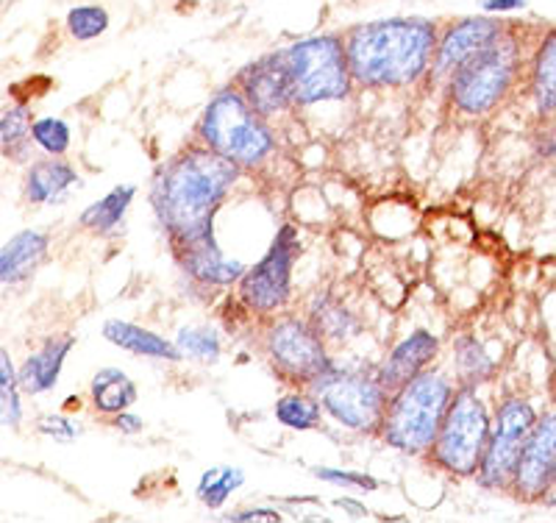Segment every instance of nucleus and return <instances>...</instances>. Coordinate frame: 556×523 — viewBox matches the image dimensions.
<instances>
[{"label": "nucleus", "mask_w": 556, "mask_h": 523, "mask_svg": "<svg viewBox=\"0 0 556 523\" xmlns=\"http://www.w3.org/2000/svg\"><path fill=\"white\" fill-rule=\"evenodd\" d=\"M176 253L178 265L184 267V273L198 284H206V287H228V284L240 282L245 276V262L240 259H228L220 251L217 240H203L195 246L178 248Z\"/></svg>", "instance_id": "dca6fc26"}, {"label": "nucleus", "mask_w": 556, "mask_h": 523, "mask_svg": "<svg viewBox=\"0 0 556 523\" xmlns=\"http://www.w3.org/2000/svg\"><path fill=\"white\" fill-rule=\"evenodd\" d=\"M317 480L329 482L334 487H354V490H379L381 482L370 473H359V471H342V468H312Z\"/></svg>", "instance_id": "473e14b6"}, {"label": "nucleus", "mask_w": 556, "mask_h": 523, "mask_svg": "<svg viewBox=\"0 0 556 523\" xmlns=\"http://www.w3.org/2000/svg\"><path fill=\"white\" fill-rule=\"evenodd\" d=\"M273 415L287 429L312 432L320 429L323 403L312 390H290L278 398L276 407H273Z\"/></svg>", "instance_id": "393cba45"}, {"label": "nucleus", "mask_w": 556, "mask_h": 523, "mask_svg": "<svg viewBox=\"0 0 556 523\" xmlns=\"http://www.w3.org/2000/svg\"><path fill=\"white\" fill-rule=\"evenodd\" d=\"M81 184L78 171H73L67 162H62V157H45L28 167L26 184H23V192H26L28 203H37V207H56L70 198V189Z\"/></svg>", "instance_id": "f3484780"}, {"label": "nucleus", "mask_w": 556, "mask_h": 523, "mask_svg": "<svg viewBox=\"0 0 556 523\" xmlns=\"http://www.w3.org/2000/svg\"><path fill=\"white\" fill-rule=\"evenodd\" d=\"M520 64H523V45L518 34L506 26L501 37H495L484 51L470 57L451 73L448 101L465 117H484L515 87Z\"/></svg>", "instance_id": "39448f33"}, {"label": "nucleus", "mask_w": 556, "mask_h": 523, "mask_svg": "<svg viewBox=\"0 0 556 523\" xmlns=\"http://www.w3.org/2000/svg\"><path fill=\"white\" fill-rule=\"evenodd\" d=\"M312 323H315V328L323 335V340H351V337L359 332V323H356V317L351 315V309L345 307V303H337L331 301V298H323L320 303H315L312 307Z\"/></svg>", "instance_id": "cd10ccee"}, {"label": "nucleus", "mask_w": 556, "mask_h": 523, "mask_svg": "<svg viewBox=\"0 0 556 523\" xmlns=\"http://www.w3.org/2000/svg\"><path fill=\"white\" fill-rule=\"evenodd\" d=\"M20 376L12 365V357L3 348L0 351V415L7 429H20L23 421V407H20Z\"/></svg>", "instance_id": "c756f323"}, {"label": "nucleus", "mask_w": 556, "mask_h": 523, "mask_svg": "<svg viewBox=\"0 0 556 523\" xmlns=\"http://www.w3.org/2000/svg\"><path fill=\"white\" fill-rule=\"evenodd\" d=\"M285 57L295 87V107L345 101L354 89L356 82L348 64L345 39L337 34L298 39L285 48Z\"/></svg>", "instance_id": "0eeeda50"}, {"label": "nucleus", "mask_w": 556, "mask_h": 523, "mask_svg": "<svg viewBox=\"0 0 556 523\" xmlns=\"http://www.w3.org/2000/svg\"><path fill=\"white\" fill-rule=\"evenodd\" d=\"M176 346L184 353V360H195L203 365L220 360V335L215 326H181Z\"/></svg>", "instance_id": "c85d7f7f"}, {"label": "nucleus", "mask_w": 556, "mask_h": 523, "mask_svg": "<svg viewBox=\"0 0 556 523\" xmlns=\"http://www.w3.org/2000/svg\"><path fill=\"white\" fill-rule=\"evenodd\" d=\"M242 485H245V473H242L240 468L215 465L208 468L201 476V482H198L195 487V496L203 507H208V510H220Z\"/></svg>", "instance_id": "a878e982"}, {"label": "nucleus", "mask_w": 556, "mask_h": 523, "mask_svg": "<svg viewBox=\"0 0 556 523\" xmlns=\"http://www.w3.org/2000/svg\"><path fill=\"white\" fill-rule=\"evenodd\" d=\"M112 426L117 432H123V435H139V432L146 429V423H142V418L134 415V412H121V415L112 418Z\"/></svg>", "instance_id": "c9c22d12"}, {"label": "nucleus", "mask_w": 556, "mask_h": 523, "mask_svg": "<svg viewBox=\"0 0 556 523\" xmlns=\"http://www.w3.org/2000/svg\"><path fill=\"white\" fill-rule=\"evenodd\" d=\"M531 98L543 117L556 114V28L540 39L531 57Z\"/></svg>", "instance_id": "5701e85b"}, {"label": "nucleus", "mask_w": 556, "mask_h": 523, "mask_svg": "<svg viewBox=\"0 0 556 523\" xmlns=\"http://www.w3.org/2000/svg\"><path fill=\"white\" fill-rule=\"evenodd\" d=\"M309 390L320 398L323 412L342 429L354 435H381V423L387 415V403L392 393L381 385L379 373L348 371V368H331Z\"/></svg>", "instance_id": "6e6552de"}, {"label": "nucleus", "mask_w": 556, "mask_h": 523, "mask_svg": "<svg viewBox=\"0 0 556 523\" xmlns=\"http://www.w3.org/2000/svg\"><path fill=\"white\" fill-rule=\"evenodd\" d=\"M538 418V410L523 396H504L495 403L493 435H490V446H486V454L481 460L479 473H476V482L481 487H486V490H509L513 487L520 454H523V446Z\"/></svg>", "instance_id": "1a4fd4ad"}, {"label": "nucleus", "mask_w": 556, "mask_h": 523, "mask_svg": "<svg viewBox=\"0 0 556 523\" xmlns=\"http://www.w3.org/2000/svg\"><path fill=\"white\" fill-rule=\"evenodd\" d=\"M540 505L556 507V476H554V482H551L548 490H545V496H543V501H540Z\"/></svg>", "instance_id": "58836bf2"}, {"label": "nucleus", "mask_w": 556, "mask_h": 523, "mask_svg": "<svg viewBox=\"0 0 556 523\" xmlns=\"http://www.w3.org/2000/svg\"><path fill=\"white\" fill-rule=\"evenodd\" d=\"M437 353H440V340L431 335L429 328H415L387 353V360L381 362L376 373H379L381 385L395 393L417 373H424L437 360Z\"/></svg>", "instance_id": "2eb2a0df"}, {"label": "nucleus", "mask_w": 556, "mask_h": 523, "mask_svg": "<svg viewBox=\"0 0 556 523\" xmlns=\"http://www.w3.org/2000/svg\"><path fill=\"white\" fill-rule=\"evenodd\" d=\"M556 476V412H545L538 418L534 429H531L529 440L520 454L518 471L509 490L515 498L538 505L543 501L545 490L551 487Z\"/></svg>", "instance_id": "ddd939ff"}, {"label": "nucleus", "mask_w": 556, "mask_h": 523, "mask_svg": "<svg viewBox=\"0 0 556 523\" xmlns=\"http://www.w3.org/2000/svg\"><path fill=\"white\" fill-rule=\"evenodd\" d=\"M89 401L98 415H121L137 401V385L121 368H101L89 382Z\"/></svg>", "instance_id": "412c9836"}, {"label": "nucleus", "mask_w": 556, "mask_h": 523, "mask_svg": "<svg viewBox=\"0 0 556 523\" xmlns=\"http://www.w3.org/2000/svg\"><path fill=\"white\" fill-rule=\"evenodd\" d=\"M454 378L445 371L417 373L390 396L381 423V440L406 457H429L451 401L456 396Z\"/></svg>", "instance_id": "7ed1b4c3"}, {"label": "nucleus", "mask_w": 556, "mask_h": 523, "mask_svg": "<svg viewBox=\"0 0 556 523\" xmlns=\"http://www.w3.org/2000/svg\"><path fill=\"white\" fill-rule=\"evenodd\" d=\"M134 196H137V187H134V184L114 187L109 196H103L101 201H96L92 207L84 209L81 217H78V226H81L84 232L98 234V237H109V234L123 223Z\"/></svg>", "instance_id": "b1692460"}, {"label": "nucleus", "mask_w": 556, "mask_h": 523, "mask_svg": "<svg viewBox=\"0 0 556 523\" xmlns=\"http://www.w3.org/2000/svg\"><path fill=\"white\" fill-rule=\"evenodd\" d=\"M334 507L351 510V512H356V515H365V507H359V501H354V498H337Z\"/></svg>", "instance_id": "4c0bfd02"}, {"label": "nucleus", "mask_w": 556, "mask_h": 523, "mask_svg": "<svg viewBox=\"0 0 556 523\" xmlns=\"http://www.w3.org/2000/svg\"><path fill=\"white\" fill-rule=\"evenodd\" d=\"M504 28V23L495 17H465L451 23V26L440 34V42H437L434 62H431V76L451 78V73H454L459 64H465L470 57L484 51L486 45L493 42L495 37H501Z\"/></svg>", "instance_id": "4468645a"}, {"label": "nucleus", "mask_w": 556, "mask_h": 523, "mask_svg": "<svg viewBox=\"0 0 556 523\" xmlns=\"http://www.w3.org/2000/svg\"><path fill=\"white\" fill-rule=\"evenodd\" d=\"M493 435V412L479 396V387L459 385L440 426L429 460L456 480H476Z\"/></svg>", "instance_id": "423d86ee"}, {"label": "nucleus", "mask_w": 556, "mask_h": 523, "mask_svg": "<svg viewBox=\"0 0 556 523\" xmlns=\"http://www.w3.org/2000/svg\"><path fill=\"white\" fill-rule=\"evenodd\" d=\"M529 0H481L479 7L484 14H509L518 12V9H526Z\"/></svg>", "instance_id": "e433bc0d"}, {"label": "nucleus", "mask_w": 556, "mask_h": 523, "mask_svg": "<svg viewBox=\"0 0 556 523\" xmlns=\"http://www.w3.org/2000/svg\"><path fill=\"white\" fill-rule=\"evenodd\" d=\"M76 346V337H51L39 351H34L23 368L17 371L20 387L28 393V396H42V393H51L59 385V376H62L64 360L67 353Z\"/></svg>", "instance_id": "a211bd4d"}, {"label": "nucleus", "mask_w": 556, "mask_h": 523, "mask_svg": "<svg viewBox=\"0 0 556 523\" xmlns=\"http://www.w3.org/2000/svg\"><path fill=\"white\" fill-rule=\"evenodd\" d=\"M198 139L242 171H256L276 148L267 117L237 87H223L212 95L198 121Z\"/></svg>", "instance_id": "20e7f679"}, {"label": "nucleus", "mask_w": 556, "mask_h": 523, "mask_svg": "<svg viewBox=\"0 0 556 523\" xmlns=\"http://www.w3.org/2000/svg\"><path fill=\"white\" fill-rule=\"evenodd\" d=\"M262 346H265L276 373L301 387H309L323 373L334 368V360H331L326 340L315 328V323L301 321L295 315L276 317L265 328Z\"/></svg>", "instance_id": "9d476101"}, {"label": "nucleus", "mask_w": 556, "mask_h": 523, "mask_svg": "<svg viewBox=\"0 0 556 523\" xmlns=\"http://www.w3.org/2000/svg\"><path fill=\"white\" fill-rule=\"evenodd\" d=\"M34 117L28 107H12L3 112V121H0V146H3V157L20 159L28 157V148L34 146L31 137Z\"/></svg>", "instance_id": "bb28decb"}, {"label": "nucleus", "mask_w": 556, "mask_h": 523, "mask_svg": "<svg viewBox=\"0 0 556 523\" xmlns=\"http://www.w3.org/2000/svg\"><path fill=\"white\" fill-rule=\"evenodd\" d=\"M437 32L434 20L387 17L362 23L345 34L348 64L356 87L401 89L412 87L431 70Z\"/></svg>", "instance_id": "f03ea898"}, {"label": "nucleus", "mask_w": 556, "mask_h": 523, "mask_svg": "<svg viewBox=\"0 0 556 523\" xmlns=\"http://www.w3.org/2000/svg\"><path fill=\"white\" fill-rule=\"evenodd\" d=\"M31 137L34 146L48 153V157H64L70 151V142H73L70 123L62 121V117H39V121H34Z\"/></svg>", "instance_id": "7c9ffc66"}, {"label": "nucleus", "mask_w": 556, "mask_h": 523, "mask_svg": "<svg viewBox=\"0 0 556 523\" xmlns=\"http://www.w3.org/2000/svg\"><path fill=\"white\" fill-rule=\"evenodd\" d=\"M242 167L208 146H190L159 164L151 178V207L173 251L215 240V217Z\"/></svg>", "instance_id": "f257e3e1"}, {"label": "nucleus", "mask_w": 556, "mask_h": 523, "mask_svg": "<svg viewBox=\"0 0 556 523\" xmlns=\"http://www.w3.org/2000/svg\"><path fill=\"white\" fill-rule=\"evenodd\" d=\"M109 28V12L103 7H76L67 12V32L78 42L101 37Z\"/></svg>", "instance_id": "2f4dec72"}, {"label": "nucleus", "mask_w": 556, "mask_h": 523, "mask_svg": "<svg viewBox=\"0 0 556 523\" xmlns=\"http://www.w3.org/2000/svg\"><path fill=\"white\" fill-rule=\"evenodd\" d=\"M228 521H267V523H276V521H281V512L267 510V507H256V510L231 512V515H228Z\"/></svg>", "instance_id": "f704fd0d"}, {"label": "nucleus", "mask_w": 556, "mask_h": 523, "mask_svg": "<svg viewBox=\"0 0 556 523\" xmlns=\"http://www.w3.org/2000/svg\"><path fill=\"white\" fill-rule=\"evenodd\" d=\"M451 357H454V376L456 385H470L479 387L484 382L495 376V357L490 353V348L479 340L476 335H459L451 348Z\"/></svg>", "instance_id": "4be33fe9"}, {"label": "nucleus", "mask_w": 556, "mask_h": 523, "mask_svg": "<svg viewBox=\"0 0 556 523\" xmlns=\"http://www.w3.org/2000/svg\"><path fill=\"white\" fill-rule=\"evenodd\" d=\"M34 429L59 443H73L78 437V432H81L67 415H56V412L53 415H39L37 423H34Z\"/></svg>", "instance_id": "72a5a7b5"}, {"label": "nucleus", "mask_w": 556, "mask_h": 523, "mask_svg": "<svg viewBox=\"0 0 556 523\" xmlns=\"http://www.w3.org/2000/svg\"><path fill=\"white\" fill-rule=\"evenodd\" d=\"M301 253V237L295 226L285 223L273 237L265 257L240 278V303L253 315H273L290 303L292 267Z\"/></svg>", "instance_id": "9b49d317"}, {"label": "nucleus", "mask_w": 556, "mask_h": 523, "mask_svg": "<svg viewBox=\"0 0 556 523\" xmlns=\"http://www.w3.org/2000/svg\"><path fill=\"white\" fill-rule=\"evenodd\" d=\"M48 248H51L48 234L34 232V228L14 234L12 240L3 246V251H0V282L7 284V287L28 282L34 271L45 262V257H48Z\"/></svg>", "instance_id": "6ab92c4d"}, {"label": "nucleus", "mask_w": 556, "mask_h": 523, "mask_svg": "<svg viewBox=\"0 0 556 523\" xmlns=\"http://www.w3.org/2000/svg\"><path fill=\"white\" fill-rule=\"evenodd\" d=\"M235 87L267 121L295 107V87H292V73L287 67L285 51L262 57L248 64V67H242L237 73Z\"/></svg>", "instance_id": "f8f14e48"}, {"label": "nucleus", "mask_w": 556, "mask_h": 523, "mask_svg": "<svg viewBox=\"0 0 556 523\" xmlns=\"http://www.w3.org/2000/svg\"><path fill=\"white\" fill-rule=\"evenodd\" d=\"M103 337H106L112 346L123 348V351L128 353H139V357H151V360L165 362L184 360V353L178 351L176 343L165 340V337L151 332V328L137 326V323L106 321L103 323Z\"/></svg>", "instance_id": "aec40b11"}]
</instances>
